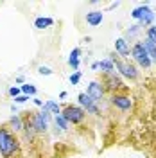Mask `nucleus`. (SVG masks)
<instances>
[{"label":"nucleus","mask_w":156,"mask_h":158,"mask_svg":"<svg viewBox=\"0 0 156 158\" xmlns=\"http://www.w3.org/2000/svg\"><path fill=\"white\" fill-rule=\"evenodd\" d=\"M77 99H79V104L83 106V110H86L88 113H93V115H99V113H101V111H99V108H97V104H95L92 99L88 97L84 92H83V94H79Z\"/></svg>","instance_id":"6e6552de"},{"label":"nucleus","mask_w":156,"mask_h":158,"mask_svg":"<svg viewBox=\"0 0 156 158\" xmlns=\"http://www.w3.org/2000/svg\"><path fill=\"white\" fill-rule=\"evenodd\" d=\"M111 104H113L115 108H118L120 111H129L131 106H133L131 99L127 97V95H117V94L111 97Z\"/></svg>","instance_id":"1a4fd4ad"},{"label":"nucleus","mask_w":156,"mask_h":158,"mask_svg":"<svg viewBox=\"0 0 156 158\" xmlns=\"http://www.w3.org/2000/svg\"><path fill=\"white\" fill-rule=\"evenodd\" d=\"M38 72L41 74V76H52V74H54V70H52V69H49V67H43V65H41V67H38Z\"/></svg>","instance_id":"5701e85b"},{"label":"nucleus","mask_w":156,"mask_h":158,"mask_svg":"<svg viewBox=\"0 0 156 158\" xmlns=\"http://www.w3.org/2000/svg\"><path fill=\"white\" fill-rule=\"evenodd\" d=\"M27 99H29V95H23V94H22L18 97H14V102H16V104H22V102H25Z\"/></svg>","instance_id":"a878e982"},{"label":"nucleus","mask_w":156,"mask_h":158,"mask_svg":"<svg viewBox=\"0 0 156 158\" xmlns=\"http://www.w3.org/2000/svg\"><path fill=\"white\" fill-rule=\"evenodd\" d=\"M138 29H140V25H133L131 29H127V31H126V34H127V36H135V34L138 32Z\"/></svg>","instance_id":"393cba45"},{"label":"nucleus","mask_w":156,"mask_h":158,"mask_svg":"<svg viewBox=\"0 0 156 158\" xmlns=\"http://www.w3.org/2000/svg\"><path fill=\"white\" fill-rule=\"evenodd\" d=\"M61 115L63 118L67 120V122H72V124H79V122H83V118H84V110L79 108V106H67L65 110H61Z\"/></svg>","instance_id":"39448f33"},{"label":"nucleus","mask_w":156,"mask_h":158,"mask_svg":"<svg viewBox=\"0 0 156 158\" xmlns=\"http://www.w3.org/2000/svg\"><path fill=\"white\" fill-rule=\"evenodd\" d=\"M20 92H22V90H20L18 86H11V88H9V95L14 99V97H18V95H20Z\"/></svg>","instance_id":"b1692460"},{"label":"nucleus","mask_w":156,"mask_h":158,"mask_svg":"<svg viewBox=\"0 0 156 158\" xmlns=\"http://www.w3.org/2000/svg\"><path fill=\"white\" fill-rule=\"evenodd\" d=\"M20 151V140L7 126H0V155L4 158H13Z\"/></svg>","instance_id":"f257e3e1"},{"label":"nucleus","mask_w":156,"mask_h":158,"mask_svg":"<svg viewBox=\"0 0 156 158\" xmlns=\"http://www.w3.org/2000/svg\"><path fill=\"white\" fill-rule=\"evenodd\" d=\"M54 122H56V126H58L59 129H63V131H65V129H68V122L63 118L61 113H59V115H54Z\"/></svg>","instance_id":"6ab92c4d"},{"label":"nucleus","mask_w":156,"mask_h":158,"mask_svg":"<svg viewBox=\"0 0 156 158\" xmlns=\"http://www.w3.org/2000/svg\"><path fill=\"white\" fill-rule=\"evenodd\" d=\"M9 128L13 131H22L23 129V120L20 118V115H13L9 118Z\"/></svg>","instance_id":"dca6fc26"},{"label":"nucleus","mask_w":156,"mask_h":158,"mask_svg":"<svg viewBox=\"0 0 156 158\" xmlns=\"http://www.w3.org/2000/svg\"><path fill=\"white\" fill-rule=\"evenodd\" d=\"M102 18H104L102 11H90V13H86V23L92 25V27L101 25V23H102Z\"/></svg>","instance_id":"9d476101"},{"label":"nucleus","mask_w":156,"mask_h":158,"mask_svg":"<svg viewBox=\"0 0 156 158\" xmlns=\"http://www.w3.org/2000/svg\"><path fill=\"white\" fill-rule=\"evenodd\" d=\"M22 92H23V95H34L36 94V86L34 85H22Z\"/></svg>","instance_id":"aec40b11"},{"label":"nucleus","mask_w":156,"mask_h":158,"mask_svg":"<svg viewBox=\"0 0 156 158\" xmlns=\"http://www.w3.org/2000/svg\"><path fill=\"white\" fill-rule=\"evenodd\" d=\"M147 40L156 45V27H149L147 29Z\"/></svg>","instance_id":"412c9836"},{"label":"nucleus","mask_w":156,"mask_h":158,"mask_svg":"<svg viewBox=\"0 0 156 158\" xmlns=\"http://www.w3.org/2000/svg\"><path fill=\"white\" fill-rule=\"evenodd\" d=\"M131 56L135 58V61H137L142 69H149V67H151V58L147 56V52H146V49H144V43H142V41L135 43V47L131 49Z\"/></svg>","instance_id":"20e7f679"},{"label":"nucleus","mask_w":156,"mask_h":158,"mask_svg":"<svg viewBox=\"0 0 156 158\" xmlns=\"http://www.w3.org/2000/svg\"><path fill=\"white\" fill-rule=\"evenodd\" d=\"M131 16H133L135 20H138V25H151L153 20L156 18L153 9L147 7V6H140V7H137V9H133Z\"/></svg>","instance_id":"7ed1b4c3"},{"label":"nucleus","mask_w":156,"mask_h":158,"mask_svg":"<svg viewBox=\"0 0 156 158\" xmlns=\"http://www.w3.org/2000/svg\"><path fill=\"white\" fill-rule=\"evenodd\" d=\"M115 50H117L120 56L129 58V47H127V41L124 38H118L117 41H115Z\"/></svg>","instance_id":"f8f14e48"},{"label":"nucleus","mask_w":156,"mask_h":158,"mask_svg":"<svg viewBox=\"0 0 156 158\" xmlns=\"http://www.w3.org/2000/svg\"><path fill=\"white\" fill-rule=\"evenodd\" d=\"M43 108L49 110V113H54V115H59V113H61V108H59V104L56 101H47V102L43 104Z\"/></svg>","instance_id":"f3484780"},{"label":"nucleus","mask_w":156,"mask_h":158,"mask_svg":"<svg viewBox=\"0 0 156 158\" xmlns=\"http://www.w3.org/2000/svg\"><path fill=\"white\" fill-rule=\"evenodd\" d=\"M86 95L93 102H97V101H101L102 99V95H104V88L101 86V83H97V81H92L90 85H88V88H86Z\"/></svg>","instance_id":"0eeeda50"},{"label":"nucleus","mask_w":156,"mask_h":158,"mask_svg":"<svg viewBox=\"0 0 156 158\" xmlns=\"http://www.w3.org/2000/svg\"><path fill=\"white\" fill-rule=\"evenodd\" d=\"M99 69L102 70L104 74H113V70H115V63L111 61V59H102V61H99Z\"/></svg>","instance_id":"4468645a"},{"label":"nucleus","mask_w":156,"mask_h":158,"mask_svg":"<svg viewBox=\"0 0 156 158\" xmlns=\"http://www.w3.org/2000/svg\"><path fill=\"white\" fill-rule=\"evenodd\" d=\"M79 58H81V49L76 47V49L70 52V56H68V65L76 70V72H77V69H79Z\"/></svg>","instance_id":"ddd939ff"},{"label":"nucleus","mask_w":156,"mask_h":158,"mask_svg":"<svg viewBox=\"0 0 156 158\" xmlns=\"http://www.w3.org/2000/svg\"><path fill=\"white\" fill-rule=\"evenodd\" d=\"M34 104H36V106H43V101H41V99H34Z\"/></svg>","instance_id":"bb28decb"},{"label":"nucleus","mask_w":156,"mask_h":158,"mask_svg":"<svg viewBox=\"0 0 156 158\" xmlns=\"http://www.w3.org/2000/svg\"><path fill=\"white\" fill-rule=\"evenodd\" d=\"M144 49H146L147 56L156 61V45H154V43H151L149 40H146V41H144Z\"/></svg>","instance_id":"a211bd4d"},{"label":"nucleus","mask_w":156,"mask_h":158,"mask_svg":"<svg viewBox=\"0 0 156 158\" xmlns=\"http://www.w3.org/2000/svg\"><path fill=\"white\" fill-rule=\"evenodd\" d=\"M111 61H115V65H117L118 72L127 79H137L138 77V70L137 67H133V65H129V63H124V61H120V59L115 56V58H109Z\"/></svg>","instance_id":"423d86ee"},{"label":"nucleus","mask_w":156,"mask_h":158,"mask_svg":"<svg viewBox=\"0 0 156 158\" xmlns=\"http://www.w3.org/2000/svg\"><path fill=\"white\" fill-rule=\"evenodd\" d=\"M79 81H81V72L77 70L70 76V85H79Z\"/></svg>","instance_id":"4be33fe9"},{"label":"nucleus","mask_w":156,"mask_h":158,"mask_svg":"<svg viewBox=\"0 0 156 158\" xmlns=\"http://www.w3.org/2000/svg\"><path fill=\"white\" fill-rule=\"evenodd\" d=\"M104 83H106V88H109V90H118V88L124 86L122 85V79L118 77V76H115V74H106Z\"/></svg>","instance_id":"9b49d317"},{"label":"nucleus","mask_w":156,"mask_h":158,"mask_svg":"<svg viewBox=\"0 0 156 158\" xmlns=\"http://www.w3.org/2000/svg\"><path fill=\"white\" fill-rule=\"evenodd\" d=\"M52 23H54V20L47 18V16H39V18L34 20V27H36V29H47Z\"/></svg>","instance_id":"2eb2a0df"},{"label":"nucleus","mask_w":156,"mask_h":158,"mask_svg":"<svg viewBox=\"0 0 156 158\" xmlns=\"http://www.w3.org/2000/svg\"><path fill=\"white\" fill-rule=\"evenodd\" d=\"M49 120H50V113L49 110H41L39 113H34L32 118H31V122H32V128L36 133H45L47 128H49Z\"/></svg>","instance_id":"f03ea898"}]
</instances>
